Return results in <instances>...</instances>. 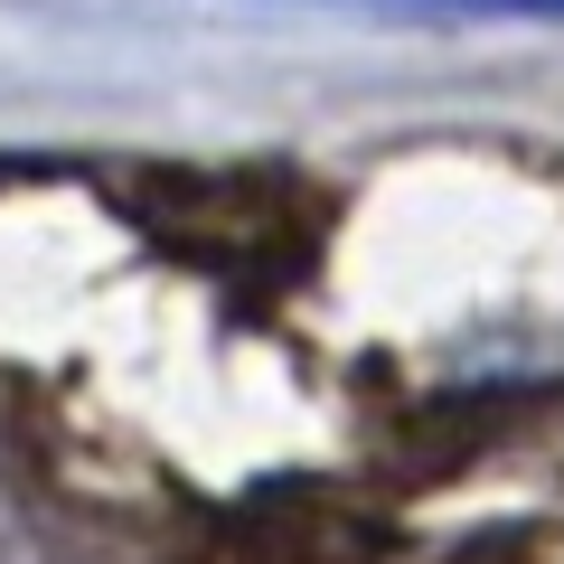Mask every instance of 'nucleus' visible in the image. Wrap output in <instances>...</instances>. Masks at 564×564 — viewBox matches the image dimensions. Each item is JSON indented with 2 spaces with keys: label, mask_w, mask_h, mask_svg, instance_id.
<instances>
[{
  "label": "nucleus",
  "mask_w": 564,
  "mask_h": 564,
  "mask_svg": "<svg viewBox=\"0 0 564 564\" xmlns=\"http://www.w3.org/2000/svg\"><path fill=\"white\" fill-rule=\"evenodd\" d=\"M386 10H470V20H564V0H386Z\"/></svg>",
  "instance_id": "1"
}]
</instances>
